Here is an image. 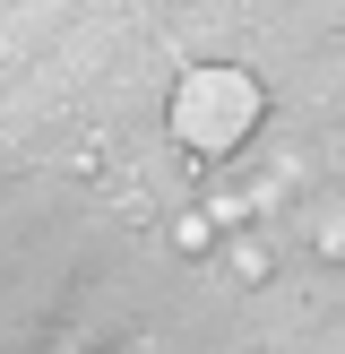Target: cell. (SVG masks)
<instances>
[{"label": "cell", "mask_w": 345, "mask_h": 354, "mask_svg": "<svg viewBox=\"0 0 345 354\" xmlns=\"http://www.w3.org/2000/svg\"><path fill=\"white\" fill-rule=\"evenodd\" d=\"M259 130V78L250 69H190L172 86V138L190 156H233Z\"/></svg>", "instance_id": "1"}, {"label": "cell", "mask_w": 345, "mask_h": 354, "mask_svg": "<svg viewBox=\"0 0 345 354\" xmlns=\"http://www.w3.org/2000/svg\"><path fill=\"white\" fill-rule=\"evenodd\" d=\"M224 268H233L241 286H268V277H276V251L259 234H233V242H224Z\"/></svg>", "instance_id": "4"}, {"label": "cell", "mask_w": 345, "mask_h": 354, "mask_svg": "<svg viewBox=\"0 0 345 354\" xmlns=\"http://www.w3.org/2000/svg\"><path fill=\"white\" fill-rule=\"evenodd\" d=\"M302 242H310V259L345 268V190H310L302 199Z\"/></svg>", "instance_id": "2"}, {"label": "cell", "mask_w": 345, "mask_h": 354, "mask_svg": "<svg viewBox=\"0 0 345 354\" xmlns=\"http://www.w3.org/2000/svg\"><path fill=\"white\" fill-rule=\"evenodd\" d=\"M52 354H95V346H69V337H61V346H52Z\"/></svg>", "instance_id": "5"}, {"label": "cell", "mask_w": 345, "mask_h": 354, "mask_svg": "<svg viewBox=\"0 0 345 354\" xmlns=\"http://www.w3.org/2000/svg\"><path fill=\"white\" fill-rule=\"evenodd\" d=\"M164 242H172L181 259H216V242H224V216H216V207H181Z\"/></svg>", "instance_id": "3"}]
</instances>
